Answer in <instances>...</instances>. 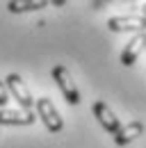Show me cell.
<instances>
[{
  "label": "cell",
  "mask_w": 146,
  "mask_h": 148,
  "mask_svg": "<svg viewBox=\"0 0 146 148\" xmlns=\"http://www.w3.org/2000/svg\"><path fill=\"white\" fill-rule=\"evenodd\" d=\"M53 80L57 82L59 91H62L64 100H66L69 105H78V103H80V91H78V87H75V82H73V77H71V73H69L66 66L55 64L53 66Z\"/></svg>",
  "instance_id": "1"
},
{
  "label": "cell",
  "mask_w": 146,
  "mask_h": 148,
  "mask_svg": "<svg viewBox=\"0 0 146 148\" xmlns=\"http://www.w3.org/2000/svg\"><path fill=\"white\" fill-rule=\"evenodd\" d=\"M5 87H7V91L14 96V100H16V103L23 107V110H32V105H34V98H32L30 89L25 87L23 77H21L18 73H9V75H7V77H5Z\"/></svg>",
  "instance_id": "2"
},
{
  "label": "cell",
  "mask_w": 146,
  "mask_h": 148,
  "mask_svg": "<svg viewBox=\"0 0 146 148\" xmlns=\"http://www.w3.org/2000/svg\"><path fill=\"white\" fill-rule=\"evenodd\" d=\"M36 114H39V119L43 121V125H46L48 132H62L64 121H62L59 112L55 110L50 98H39V100H36Z\"/></svg>",
  "instance_id": "3"
},
{
  "label": "cell",
  "mask_w": 146,
  "mask_h": 148,
  "mask_svg": "<svg viewBox=\"0 0 146 148\" xmlns=\"http://www.w3.org/2000/svg\"><path fill=\"white\" fill-rule=\"evenodd\" d=\"M107 27L112 32H146V18L142 14H130V16H114L107 21Z\"/></svg>",
  "instance_id": "4"
},
{
  "label": "cell",
  "mask_w": 146,
  "mask_h": 148,
  "mask_svg": "<svg viewBox=\"0 0 146 148\" xmlns=\"http://www.w3.org/2000/svg\"><path fill=\"white\" fill-rule=\"evenodd\" d=\"M94 116L98 119V123L103 125V130H107L110 134H116L119 130H121V121L116 119V114L110 110L107 103H103V100H96L94 103Z\"/></svg>",
  "instance_id": "5"
},
{
  "label": "cell",
  "mask_w": 146,
  "mask_h": 148,
  "mask_svg": "<svg viewBox=\"0 0 146 148\" xmlns=\"http://www.w3.org/2000/svg\"><path fill=\"white\" fill-rule=\"evenodd\" d=\"M34 121L32 110H0V125H32Z\"/></svg>",
  "instance_id": "6"
},
{
  "label": "cell",
  "mask_w": 146,
  "mask_h": 148,
  "mask_svg": "<svg viewBox=\"0 0 146 148\" xmlns=\"http://www.w3.org/2000/svg\"><path fill=\"white\" fill-rule=\"evenodd\" d=\"M144 48H146V32L144 34H135V37L126 43L123 53H121V64H123V66H132Z\"/></svg>",
  "instance_id": "7"
},
{
  "label": "cell",
  "mask_w": 146,
  "mask_h": 148,
  "mask_svg": "<svg viewBox=\"0 0 146 148\" xmlns=\"http://www.w3.org/2000/svg\"><path fill=\"white\" fill-rule=\"evenodd\" d=\"M142 132H144L142 121H130V123H126V125H121V130L114 134V144H116V146H126V144H130V141H135Z\"/></svg>",
  "instance_id": "8"
},
{
  "label": "cell",
  "mask_w": 146,
  "mask_h": 148,
  "mask_svg": "<svg viewBox=\"0 0 146 148\" xmlns=\"http://www.w3.org/2000/svg\"><path fill=\"white\" fill-rule=\"evenodd\" d=\"M48 7L46 0H9L7 9L12 14H23V12H34V9H43Z\"/></svg>",
  "instance_id": "9"
},
{
  "label": "cell",
  "mask_w": 146,
  "mask_h": 148,
  "mask_svg": "<svg viewBox=\"0 0 146 148\" xmlns=\"http://www.w3.org/2000/svg\"><path fill=\"white\" fill-rule=\"evenodd\" d=\"M7 103H9V91H7L5 82L0 80V110H7Z\"/></svg>",
  "instance_id": "10"
},
{
  "label": "cell",
  "mask_w": 146,
  "mask_h": 148,
  "mask_svg": "<svg viewBox=\"0 0 146 148\" xmlns=\"http://www.w3.org/2000/svg\"><path fill=\"white\" fill-rule=\"evenodd\" d=\"M142 16H144V18H146V2H144V5H142Z\"/></svg>",
  "instance_id": "11"
}]
</instances>
